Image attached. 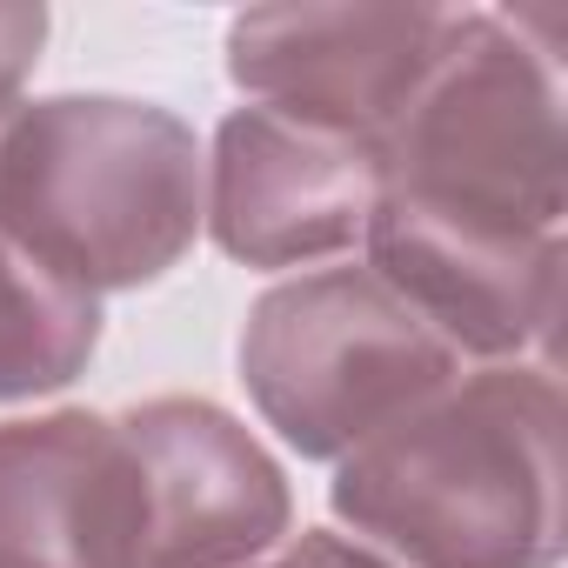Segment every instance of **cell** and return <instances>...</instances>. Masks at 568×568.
<instances>
[{
    "label": "cell",
    "instance_id": "cell-11",
    "mask_svg": "<svg viewBox=\"0 0 568 568\" xmlns=\"http://www.w3.org/2000/svg\"><path fill=\"white\" fill-rule=\"evenodd\" d=\"M41 41H48V8H0V121L14 114V94L34 74Z\"/></svg>",
    "mask_w": 568,
    "mask_h": 568
},
{
    "label": "cell",
    "instance_id": "cell-6",
    "mask_svg": "<svg viewBox=\"0 0 568 568\" xmlns=\"http://www.w3.org/2000/svg\"><path fill=\"white\" fill-rule=\"evenodd\" d=\"M382 201V148L274 108H234L214 134L207 227L247 267H295L368 234Z\"/></svg>",
    "mask_w": 568,
    "mask_h": 568
},
{
    "label": "cell",
    "instance_id": "cell-7",
    "mask_svg": "<svg viewBox=\"0 0 568 568\" xmlns=\"http://www.w3.org/2000/svg\"><path fill=\"white\" fill-rule=\"evenodd\" d=\"M368 267L455 355H548L561 322V234H508L382 187Z\"/></svg>",
    "mask_w": 568,
    "mask_h": 568
},
{
    "label": "cell",
    "instance_id": "cell-8",
    "mask_svg": "<svg viewBox=\"0 0 568 568\" xmlns=\"http://www.w3.org/2000/svg\"><path fill=\"white\" fill-rule=\"evenodd\" d=\"M141 462L148 568H241L288 535V481L214 402H148L121 415Z\"/></svg>",
    "mask_w": 568,
    "mask_h": 568
},
{
    "label": "cell",
    "instance_id": "cell-5",
    "mask_svg": "<svg viewBox=\"0 0 568 568\" xmlns=\"http://www.w3.org/2000/svg\"><path fill=\"white\" fill-rule=\"evenodd\" d=\"M455 8H254L227 28V74L254 108L382 148L442 54Z\"/></svg>",
    "mask_w": 568,
    "mask_h": 568
},
{
    "label": "cell",
    "instance_id": "cell-2",
    "mask_svg": "<svg viewBox=\"0 0 568 568\" xmlns=\"http://www.w3.org/2000/svg\"><path fill=\"white\" fill-rule=\"evenodd\" d=\"M201 207V148L168 108L61 94L0 121V227L88 295L161 281Z\"/></svg>",
    "mask_w": 568,
    "mask_h": 568
},
{
    "label": "cell",
    "instance_id": "cell-12",
    "mask_svg": "<svg viewBox=\"0 0 568 568\" xmlns=\"http://www.w3.org/2000/svg\"><path fill=\"white\" fill-rule=\"evenodd\" d=\"M274 568H388V561L368 555V548L348 541V535H322V528H315V535H302L288 555H281Z\"/></svg>",
    "mask_w": 568,
    "mask_h": 568
},
{
    "label": "cell",
    "instance_id": "cell-4",
    "mask_svg": "<svg viewBox=\"0 0 568 568\" xmlns=\"http://www.w3.org/2000/svg\"><path fill=\"white\" fill-rule=\"evenodd\" d=\"M455 348L375 267H322L267 288L241 335V382L267 428L308 462L355 455L368 435L455 382Z\"/></svg>",
    "mask_w": 568,
    "mask_h": 568
},
{
    "label": "cell",
    "instance_id": "cell-10",
    "mask_svg": "<svg viewBox=\"0 0 568 568\" xmlns=\"http://www.w3.org/2000/svg\"><path fill=\"white\" fill-rule=\"evenodd\" d=\"M101 342V295L74 288L0 227V402L68 388Z\"/></svg>",
    "mask_w": 568,
    "mask_h": 568
},
{
    "label": "cell",
    "instance_id": "cell-9",
    "mask_svg": "<svg viewBox=\"0 0 568 568\" xmlns=\"http://www.w3.org/2000/svg\"><path fill=\"white\" fill-rule=\"evenodd\" d=\"M0 568H148L141 462L121 415L0 422Z\"/></svg>",
    "mask_w": 568,
    "mask_h": 568
},
{
    "label": "cell",
    "instance_id": "cell-1",
    "mask_svg": "<svg viewBox=\"0 0 568 568\" xmlns=\"http://www.w3.org/2000/svg\"><path fill=\"white\" fill-rule=\"evenodd\" d=\"M355 535L408 568L561 561V388L548 368H488L342 455L328 488Z\"/></svg>",
    "mask_w": 568,
    "mask_h": 568
},
{
    "label": "cell",
    "instance_id": "cell-3",
    "mask_svg": "<svg viewBox=\"0 0 568 568\" xmlns=\"http://www.w3.org/2000/svg\"><path fill=\"white\" fill-rule=\"evenodd\" d=\"M382 187L455 221L561 234V61L521 14H455L435 68L382 134Z\"/></svg>",
    "mask_w": 568,
    "mask_h": 568
}]
</instances>
